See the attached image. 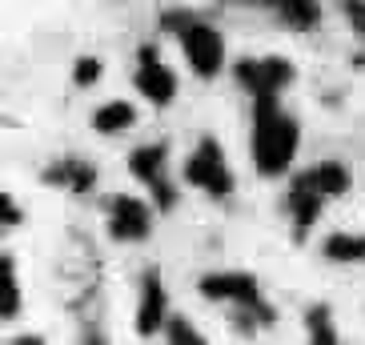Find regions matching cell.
Listing matches in <instances>:
<instances>
[{
    "label": "cell",
    "instance_id": "e0dca14e",
    "mask_svg": "<svg viewBox=\"0 0 365 345\" xmlns=\"http://www.w3.org/2000/svg\"><path fill=\"white\" fill-rule=\"evenodd\" d=\"M101 73H105V65H101V61H93V56H81L73 76H76V85H97Z\"/></svg>",
    "mask_w": 365,
    "mask_h": 345
},
{
    "label": "cell",
    "instance_id": "5b68a950",
    "mask_svg": "<svg viewBox=\"0 0 365 345\" xmlns=\"http://www.w3.org/2000/svg\"><path fill=\"white\" fill-rule=\"evenodd\" d=\"M108 233L117 241H145L153 233V213L145 201L137 197H113V205H108Z\"/></svg>",
    "mask_w": 365,
    "mask_h": 345
},
{
    "label": "cell",
    "instance_id": "7a4b0ae2",
    "mask_svg": "<svg viewBox=\"0 0 365 345\" xmlns=\"http://www.w3.org/2000/svg\"><path fill=\"white\" fill-rule=\"evenodd\" d=\"M177 41H181V53L185 61H189V68H193L197 76H217L221 73V65H225V41H221V33H217L213 24L205 21H185L181 29H177Z\"/></svg>",
    "mask_w": 365,
    "mask_h": 345
},
{
    "label": "cell",
    "instance_id": "9a60e30c",
    "mask_svg": "<svg viewBox=\"0 0 365 345\" xmlns=\"http://www.w3.org/2000/svg\"><path fill=\"white\" fill-rule=\"evenodd\" d=\"M273 9L281 12V21H289L293 29H309L317 21V4L313 0H273Z\"/></svg>",
    "mask_w": 365,
    "mask_h": 345
},
{
    "label": "cell",
    "instance_id": "6da1fadb",
    "mask_svg": "<svg viewBox=\"0 0 365 345\" xmlns=\"http://www.w3.org/2000/svg\"><path fill=\"white\" fill-rule=\"evenodd\" d=\"M297 145H301L297 120L281 113L277 97L253 101V137H249V153H253L257 172L281 177V172L293 165V157H297Z\"/></svg>",
    "mask_w": 365,
    "mask_h": 345
},
{
    "label": "cell",
    "instance_id": "ffe728a7",
    "mask_svg": "<svg viewBox=\"0 0 365 345\" xmlns=\"http://www.w3.org/2000/svg\"><path fill=\"white\" fill-rule=\"evenodd\" d=\"M309 334H313V337H325V341L333 337L329 321H325V309H313V313H309Z\"/></svg>",
    "mask_w": 365,
    "mask_h": 345
},
{
    "label": "cell",
    "instance_id": "3957f363",
    "mask_svg": "<svg viewBox=\"0 0 365 345\" xmlns=\"http://www.w3.org/2000/svg\"><path fill=\"white\" fill-rule=\"evenodd\" d=\"M185 177H189V185L205 189L209 197L233 193V169L225 165L221 145H217V140H209V137H205L201 145L189 153V161H185Z\"/></svg>",
    "mask_w": 365,
    "mask_h": 345
},
{
    "label": "cell",
    "instance_id": "7c38bea8",
    "mask_svg": "<svg viewBox=\"0 0 365 345\" xmlns=\"http://www.w3.org/2000/svg\"><path fill=\"white\" fill-rule=\"evenodd\" d=\"M301 181L309 185V189H317V193L329 201V197H341L345 189H349V172L337 161H322V165H313L309 172H301Z\"/></svg>",
    "mask_w": 365,
    "mask_h": 345
},
{
    "label": "cell",
    "instance_id": "52a82bcc",
    "mask_svg": "<svg viewBox=\"0 0 365 345\" xmlns=\"http://www.w3.org/2000/svg\"><path fill=\"white\" fill-rule=\"evenodd\" d=\"M137 93H145V101L153 105H169L177 97V76H173L169 65L157 61L153 48H140V61H137Z\"/></svg>",
    "mask_w": 365,
    "mask_h": 345
},
{
    "label": "cell",
    "instance_id": "30bf717a",
    "mask_svg": "<svg viewBox=\"0 0 365 345\" xmlns=\"http://www.w3.org/2000/svg\"><path fill=\"white\" fill-rule=\"evenodd\" d=\"M44 181L48 185H61V189H73V193H88L93 181H97V169L81 157H61L53 169L44 172Z\"/></svg>",
    "mask_w": 365,
    "mask_h": 345
},
{
    "label": "cell",
    "instance_id": "9c48e42d",
    "mask_svg": "<svg viewBox=\"0 0 365 345\" xmlns=\"http://www.w3.org/2000/svg\"><path fill=\"white\" fill-rule=\"evenodd\" d=\"M165 309H169V297H165L161 281L145 277V289H140V309H137L140 337H153L157 329H161V321H169V317H165Z\"/></svg>",
    "mask_w": 365,
    "mask_h": 345
},
{
    "label": "cell",
    "instance_id": "8992f818",
    "mask_svg": "<svg viewBox=\"0 0 365 345\" xmlns=\"http://www.w3.org/2000/svg\"><path fill=\"white\" fill-rule=\"evenodd\" d=\"M201 293L209 302H233L245 309H261V289L249 273H209L201 277Z\"/></svg>",
    "mask_w": 365,
    "mask_h": 345
},
{
    "label": "cell",
    "instance_id": "d6986e66",
    "mask_svg": "<svg viewBox=\"0 0 365 345\" xmlns=\"http://www.w3.org/2000/svg\"><path fill=\"white\" fill-rule=\"evenodd\" d=\"M345 16H349V24L365 36V0H349V4H345Z\"/></svg>",
    "mask_w": 365,
    "mask_h": 345
},
{
    "label": "cell",
    "instance_id": "277c9868",
    "mask_svg": "<svg viewBox=\"0 0 365 345\" xmlns=\"http://www.w3.org/2000/svg\"><path fill=\"white\" fill-rule=\"evenodd\" d=\"M233 76L245 93H253V101H261V97H277L281 88L289 85L293 65L281 61V56H261V61H241L233 68Z\"/></svg>",
    "mask_w": 365,
    "mask_h": 345
},
{
    "label": "cell",
    "instance_id": "8fae6325",
    "mask_svg": "<svg viewBox=\"0 0 365 345\" xmlns=\"http://www.w3.org/2000/svg\"><path fill=\"white\" fill-rule=\"evenodd\" d=\"M322 209H325V197L317 193V189H309V185L297 177L293 189H289V213H293V221H297V237L309 233V225L322 217Z\"/></svg>",
    "mask_w": 365,
    "mask_h": 345
},
{
    "label": "cell",
    "instance_id": "4fadbf2b",
    "mask_svg": "<svg viewBox=\"0 0 365 345\" xmlns=\"http://www.w3.org/2000/svg\"><path fill=\"white\" fill-rule=\"evenodd\" d=\"M133 120H137V108H133L129 101H108V105H101L97 113H93V129L113 137V133L129 129Z\"/></svg>",
    "mask_w": 365,
    "mask_h": 345
},
{
    "label": "cell",
    "instance_id": "ac0fdd59",
    "mask_svg": "<svg viewBox=\"0 0 365 345\" xmlns=\"http://www.w3.org/2000/svg\"><path fill=\"white\" fill-rule=\"evenodd\" d=\"M169 337H173V341H197L201 334H197V329H189L181 317H169Z\"/></svg>",
    "mask_w": 365,
    "mask_h": 345
},
{
    "label": "cell",
    "instance_id": "ba28073f",
    "mask_svg": "<svg viewBox=\"0 0 365 345\" xmlns=\"http://www.w3.org/2000/svg\"><path fill=\"white\" fill-rule=\"evenodd\" d=\"M129 172L137 177V181L149 185L153 197H157L165 209L177 201V197H173V189H169V181H165V145H140V149L129 157Z\"/></svg>",
    "mask_w": 365,
    "mask_h": 345
},
{
    "label": "cell",
    "instance_id": "2e32d148",
    "mask_svg": "<svg viewBox=\"0 0 365 345\" xmlns=\"http://www.w3.org/2000/svg\"><path fill=\"white\" fill-rule=\"evenodd\" d=\"M16 309H21V285H16V265H12V257H4V317H16Z\"/></svg>",
    "mask_w": 365,
    "mask_h": 345
},
{
    "label": "cell",
    "instance_id": "5bb4252c",
    "mask_svg": "<svg viewBox=\"0 0 365 345\" xmlns=\"http://www.w3.org/2000/svg\"><path fill=\"white\" fill-rule=\"evenodd\" d=\"M322 253L329 261L354 265V261H365V237H361V233H333V237H325Z\"/></svg>",
    "mask_w": 365,
    "mask_h": 345
},
{
    "label": "cell",
    "instance_id": "44dd1931",
    "mask_svg": "<svg viewBox=\"0 0 365 345\" xmlns=\"http://www.w3.org/2000/svg\"><path fill=\"white\" fill-rule=\"evenodd\" d=\"M4 217H9V225H16V221H21V209H16V201H12V197H4Z\"/></svg>",
    "mask_w": 365,
    "mask_h": 345
}]
</instances>
